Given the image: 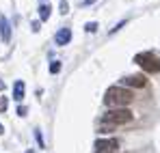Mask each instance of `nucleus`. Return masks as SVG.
Instances as JSON below:
<instances>
[{
	"label": "nucleus",
	"instance_id": "f257e3e1",
	"mask_svg": "<svg viewBox=\"0 0 160 153\" xmlns=\"http://www.w3.org/2000/svg\"><path fill=\"white\" fill-rule=\"evenodd\" d=\"M132 93L128 91V88H123V86H110L106 91V95H104V103H106L108 108H121V106H128V103L132 102Z\"/></svg>",
	"mask_w": 160,
	"mask_h": 153
},
{
	"label": "nucleus",
	"instance_id": "f03ea898",
	"mask_svg": "<svg viewBox=\"0 0 160 153\" xmlns=\"http://www.w3.org/2000/svg\"><path fill=\"white\" fill-rule=\"evenodd\" d=\"M132 121V112L128 108H117V110H110L102 117V123H108V125H123V123H130Z\"/></svg>",
	"mask_w": 160,
	"mask_h": 153
},
{
	"label": "nucleus",
	"instance_id": "7ed1b4c3",
	"mask_svg": "<svg viewBox=\"0 0 160 153\" xmlns=\"http://www.w3.org/2000/svg\"><path fill=\"white\" fill-rule=\"evenodd\" d=\"M136 65L143 69V71H147V74H158L160 71V60L154 56V54H149V52H145V54H136Z\"/></svg>",
	"mask_w": 160,
	"mask_h": 153
},
{
	"label": "nucleus",
	"instance_id": "20e7f679",
	"mask_svg": "<svg viewBox=\"0 0 160 153\" xmlns=\"http://www.w3.org/2000/svg\"><path fill=\"white\" fill-rule=\"evenodd\" d=\"M115 149H119V142L115 138H106V140L95 142V153H112Z\"/></svg>",
	"mask_w": 160,
	"mask_h": 153
},
{
	"label": "nucleus",
	"instance_id": "39448f33",
	"mask_svg": "<svg viewBox=\"0 0 160 153\" xmlns=\"http://www.w3.org/2000/svg\"><path fill=\"white\" fill-rule=\"evenodd\" d=\"M0 39H2V43L11 41V26H9V20L2 13H0Z\"/></svg>",
	"mask_w": 160,
	"mask_h": 153
},
{
	"label": "nucleus",
	"instance_id": "423d86ee",
	"mask_svg": "<svg viewBox=\"0 0 160 153\" xmlns=\"http://www.w3.org/2000/svg\"><path fill=\"white\" fill-rule=\"evenodd\" d=\"M121 84L123 86H134V88H143L147 84V80L143 76H128V78H121Z\"/></svg>",
	"mask_w": 160,
	"mask_h": 153
},
{
	"label": "nucleus",
	"instance_id": "0eeeda50",
	"mask_svg": "<svg viewBox=\"0 0 160 153\" xmlns=\"http://www.w3.org/2000/svg\"><path fill=\"white\" fill-rule=\"evenodd\" d=\"M69 39H72V30H69V28H61V30L56 32V37H54L56 45H67Z\"/></svg>",
	"mask_w": 160,
	"mask_h": 153
},
{
	"label": "nucleus",
	"instance_id": "6e6552de",
	"mask_svg": "<svg viewBox=\"0 0 160 153\" xmlns=\"http://www.w3.org/2000/svg\"><path fill=\"white\" fill-rule=\"evenodd\" d=\"M24 91H26L24 82L18 80V82L13 84V99H15V102H22V99H24Z\"/></svg>",
	"mask_w": 160,
	"mask_h": 153
},
{
	"label": "nucleus",
	"instance_id": "1a4fd4ad",
	"mask_svg": "<svg viewBox=\"0 0 160 153\" xmlns=\"http://www.w3.org/2000/svg\"><path fill=\"white\" fill-rule=\"evenodd\" d=\"M50 13H52V7H50V4H46V2H43V4H39V17H41L43 22L50 17Z\"/></svg>",
	"mask_w": 160,
	"mask_h": 153
},
{
	"label": "nucleus",
	"instance_id": "9d476101",
	"mask_svg": "<svg viewBox=\"0 0 160 153\" xmlns=\"http://www.w3.org/2000/svg\"><path fill=\"white\" fill-rule=\"evenodd\" d=\"M98 131H100V134H110V131H115V125H108V123H100Z\"/></svg>",
	"mask_w": 160,
	"mask_h": 153
},
{
	"label": "nucleus",
	"instance_id": "9b49d317",
	"mask_svg": "<svg viewBox=\"0 0 160 153\" xmlns=\"http://www.w3.org/2000/svg\"><path fill=\"white\" fill-rule=\"evenodd\" d=\"M58 11H61L63 15H67V13H69V4H67V0H61V4H58Z\"/></svg>",
	"mask_w": 160,
	"mask_h": 153
},
{
	"label": "nucleus",
	"instance_id": "f8f14e48",
	"mask_svg": "<svg viewBox=\"0 0 160 153\" xmlns=\"http://www.w3.org/2000/svg\"><path fill=\"white\" fill-rule=\"evenodd\" d=\"M58 71H61V63H58V60H54L52 65H50V74H58Z\"/></svg>",
	"mask_w": 160,
	"mask_h": 153
},
{
	"label": "nucleus",
	"instance_id": "ddd939ff",
	"mask_svg": "<svg viewBox=\"0 0 160 153\" xmlns=\"http://www.w3.org/2000/svg\"><path fill=\"white\" fill-rule=\"evenodd\" d=\"M84 30H87V32H95V30H98V24H95V22H89V24L84 26Z\"/></svg>",
	"mask_w": 160,
	"mask_h": 153
},
{
	"label": "nucleus",
	"instance_id": "4468645a",
	"mask_svg": "<svg viewBox=\"0 0 160 153\" xmlns=\"http://www.w3.org/2000/svg\"><path fill=\"white\" fill-rule=\"evenodd\" d=\"M35 136H37V142H39V147H43V138H41V131H39V129L35 131Z\"/></svg>",
	"mask_w": 160,
	"mask_h": 153
},
{
	"label": "nucleus",
	"instance_id": "2eb2a0df",
	"mask_svg": "<svg viewBox=\"0 0 160 153\" xmlns=\"http://www.w3.org/2000/svg\"><path fill=\"white\" fill-rule=\"evenodd\" d=\"M26 108H24V106H20V108H18V114H20V117H26Z\"/></svg>",
	"mask_w": 160,
	"mask_h": 153
},
{
	"label": "nucleus",
	"instance_id": "dca6fc26",
	"mask_svg": "<svg viewBox=\"0 0 160 153\" xmlns=\"http://www.w3.org/2000/svg\"><path fill=\"white\" fill-rule=\"evenodd\" d=\"M7 110V99H0V112H4Z\"/></svg>",
	"mask_w": 160,
	"mask_h": 153
},
{
	"label": "nucleus",
	"instance_id": "f3484780",
	"mask_svg": "<svg viewBox=\"0 0 160 153\" xmlns=\"http://www.w3.org/2000/svg\"><path fill=\"white\" fill-rule=\"evenodd\" d=\"M30 26H32V32H37V30L41 28V24H39V22H32V24H30Z\"/></svg>",
	"mask_w": 160,
	"mask_h": 153
},
{
	"label": "nucleus",
	"instance_id": "a211bd4d",
	"mask_svg": "<svg viewBox=\"0 0 160 153\" xmlns=\"http://www.w3.org/2000/svg\"><path fill=\"white\" fill-rule=\"evenodd\" d=\"M93 2H95V0H84L82 4H84V7H89V4H93Z\"/></svg>",
	"mask_w": 160,
	"mask_h": 153
},
{
	"label": "nucleus",
	"instance_id": "6ab92c4d",
	"mask_svg": "<svg viewBox=\"0 0 160 153\" xmlns=\"http://www.w3.org/2000/svg\"><path fill=\"white\" fill-rule=\"evenodd\" d=\"M2 88H4V82H2V80H0V91H2Z\"/></svg>",
	"mask_w": 160,
	"mask_h": 153
},
{
	"label": "nucleus",
	"instance_id": "aec40b11",
	"mask_svg": "<svg viewBox=\"0 0 160 153\" xmlns=\"http://www.w3.org/2000/svg\"><path fill=\"white\" fill-rule=\"evenodd\" d=\"M2 131H4V127H2V125H0V134H2Z\"/></svg>",
	"mask_w": 160,
	"mask_h": 153
},
{
	"label": "nucleus",
	"instance_id": "412c9836",
	"mask_svg": "<svg viewBox=\"0 0 160 153\" xmlns=\"http://www.w3.org/2000/svg\"><path fill=\"white\" fill-rule=\"evenodd\" d=\"M26 153H35V151H26Z\"/></svg>",
	"mask_w": 160,
	"mask_h": 153
}]
</instances>
